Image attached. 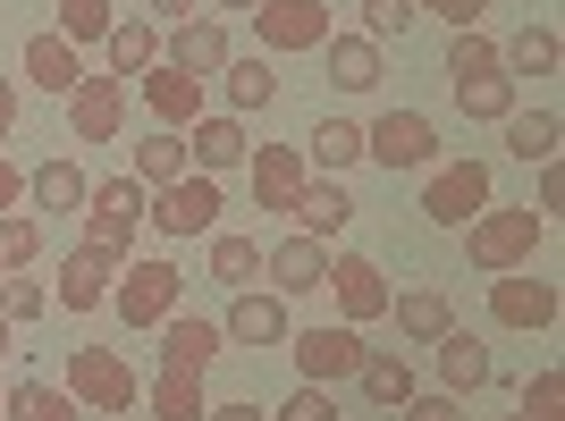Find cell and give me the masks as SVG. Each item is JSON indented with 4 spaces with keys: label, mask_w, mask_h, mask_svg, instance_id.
Listing matches in <instances>:
<instances>
[{
    "label": "cell",
    "mask_w": 565,
    "mask_h": 421,
    "mask_svg": "<svg viewBox=\"0 0 565 421\" xmlns=\"http://www.w3.org/2000/svg\"><path fill=\"white\" fill-rule=\"evenodd\" d=\"M548 236V219L532 203H490L481 219H465V261L481 270V279H498V270H532V245Z\"/></svg>",
    "instance_id": "obj_1"
},
{
    "label": "cell",
    "mask_w": 565,
    "mask_h": 421,
    "mask_svg": "<svg viewBox=\"0 0 565 421\" xmlns=\"http://www.w3.org/2000/svg\"><path fill=\"white\" fill-rule=\"evenodd\" d=\"M60 388H68L85 413H136L143 404V379H136V363H127L118 346H76Z\"/></svg>",
    "instance_id": "obj_2"
},
{
    "label": "cell",
    "mask_w": 565,
    "mask_h": 421,
    "mask_svg": "<svg viewBox=\"0 0 565 421\" xmlns=\"http://www.w3.org/2000/svg\"><path fill=\"white\" fill-rule=\"evenodd\" d=\"M186 295V270L178 261H118V287H110V312L127 328H161Z\"/></svg>",
    "instance_id": "obj_3"
},
{
    "label": "cell",
    "mask_w": 565,
    "mask_h": 421,
    "mask_svg": "<svg viewBox=\"0 0 565 421\" xmlns=\"http://www.w3.org/2000/svg\"><path fill=\"white\" fill-rule=\"evenodd\" d=\"M245 18H254L262 60H287V51H321V43L338 34V25H330V0H254Z\"/></svg>",
    "instance_id": "obj_4"
},
{
    "label": "cell",
    "mask_w": 565,
    "mask_h": 421,
    "mask_svg": "<svg viewBox=\"0 0 565 421\" xmlns=\"http://www.w3.org/2000/svg\"><path fill=\"white\" fill-rule=\"evenodd\" d=\"M220 177H203V169H186V177H169L161 194H152V210H143V228H161V236H178V245H186V236H212L220 228Z\"/></svg>",
    "instance_id": "obj_5"
},
{
    "label": "cell",
    "mask_w": 565,
    "mask_h": 421,
    "mask_svg": "<svg viewBox=\"0 0 565 421\" xmlns=\"http://www.w3.org/2000/svg\"><path fill=\"white\" fill-rule=\"evenodd\" d=\"M143 210H152V194H143L136 177H94V194H85V245H102V253L127 261Z\"/></svg>",
    "instance_id": "obj_6"
},
{
    "label": "cell",
    "mask_w": 565,
    "mask_h": 421,
    "mask_svg": "<svg viewBox=\"0 0 565 421\" xmlns=\"http://www.w3.org/2000/svg\"><path fill=\"white\" fill-rule=\"evenodd\" d=\"M363 161H380L388 177H397V169H430L439 161V127H430L423 110H380L372 127H363Z\"/></svg>",
    "instance_id": "obj_7"
},
{
    "label": "cell",
    "mask_w": 565,
    "mask_h": 421,
    "mask_svg": "<svg viewBox=\"0 0 565 421\" xmlns=\"http://www.w3.org/2000/svg\"><path fill=\"white\" fill-rule=\"evenodd\" d=\"M481 210H490V161L430 169V186H423V219L430 228H465V219H481Z\"/></svg>",
    "instance_id": "obj_8"
},
{
    "label": "cell",
    "mask_w": 565,
    "mask_h": 421,
    "mask_svg": "<svg viewBox=\"0 0 565 421\" xmlns=\"http://www.w3.org/2000/svg\"><path fill=\"white\" fill-rule=\"evenodd\" d=\"M118 127H127V76L110 68H85L76 76V94H68V136L76 143H118Z\"/></svg>",
    "instance_id": "obj_9"
},
{
    "label": "cell",
    "mask_w": 565,
    "mask_h": 421,
    "mask_svg": "<svg viewBox=\"0 0 565 421\" xmlns=\"http://www.w3.org/2000/svg\"><path fill=\"white\" fill-rule=\"evenodd\" d=\"M287 354H296V371L312 379V388H330V379H354V363H363V328L347 321H321V328H287Z\"/></svg>",
    "instance_id": "obj_10"
},
{
    "label": "cell",
    "mask_w": 565,
    "mask_h": 421,
    "mask_svg": "<svg viewBox=\"0 0 565 421\" xmlns=\"http://www.w3.org/2000/svg\"><path fill=\"white\" fill-rule=\"evenodd\" d=\"M557 279H532V270H498L490 279V321L498 328H557Z\"/></svg>",
    "instance_id": "obj_11"
},
{
    "label": "cell",
    "mask_w": 565,
    "mask_h": 421,
    "mask_svg": "<svg viewBox=\"0 0 565 421\" xmlns=\"http://www.w3.org/2000/svg\"><path fill=\"white\" fill-rule=\"evenodd\" d=\"M338 295V312H347V328H363V321H388V295H397V287L380 279V261L372 253H338L330 261V279H321Z\"/></svg>",
    "instance_id": "obj_12"
},
{
    "label": "cell",
    "mask_w": 565,
    "mask_h": 421,
    "mask_svg": "<svg viewBox=\"0 0 565 421\" xmlns=\"http://www.w3.org/2000/svg\"><path fill=\"white\" fill-rule=\"evenodd\" d=\"M245 169H254V210H296V194H305V143H254V152H245Z\"/></svg>",
    "instance_id": "obj_13"
},
{
    "label": "cell",
    "mask_w": 565,
    "mask_h": 421,
    "mask_svg": "<svg viewBox=\"0 0 565 421\" xmlns=\"http://www.w3.org/2000/svg\"><path fill=\"white\" fill-rule=\"evenodd\" d=\"M287 328H296L287 295H270V287H236V304H228V321H220V337H236V346H287Z\"/></svg>",
    "instance_id": "obj_14"
},
{
    "label": "cell",
    "mask_w": 565,
    "mask_h": 421,
    "mask_svg": "<svg viewBox=\"0 0 565 421\" xmlns=\"http://www.w3.org/2000/svg\"><path fill=\"white\" fill-rule=\"evenodd\" d=\"M161 60L212 85V76L228 68L236 51H228V25H220V18H186V25H169V34H161Z\"/></svg>",
    "instance_id": "obj_15"
},
{
    "label": "cell",
    "mask_w": 565,
    "mask_h": 421,
    "mask_svg": "<svg viewBox=\"0 0 565 421\" xmlns=\"http://www.w3.org/2000/svg\"><path fill=\"white\" fill-rule=\"evenodd\" d=\"M136 94H143V110L161 118L169 136H178V127H194V118H203V76L169 68V60H152V68L136 76Z\"/></svg>",
    "instance_id": "obj_16"
},
{
    "label": "cell",
    "mask_w": 565,
    "mask_h": 421,
    "mask_svg": "<svg viewBox=\"0 0 565 421\" xmlns=\"http://www.w3.org/2000/svg\"><path fill=\"white\" fill-rule=\"evenodd\" d=\"M262 279H270V295H312V287L330 279V245H312V236H279L270 253H262Z\"/></svg>",
    "instance_id": "obj_17"
},
{
    "label": "cell",
    "mask_w": 565,
    "mask_h": 421,
    "mask_svg": "<svg viewBox=\"0 0 565 421\" xmlns=\"http://www.w3.org/2000/svg\"><path fill=\"white\" fill-rule=\"evenodd\" d=\"M110 287H118V253H102V245H76L60 261V312H102Z\"/></svg>",
    "instance_id": "obj_18"
},
{
    "label": "cell",
    "mask_w": 565,
    "mask_h": 421,
    "mask_svg": "<svg viewBox=\"0 0 565 421\" xmlns=\"http://www.w3.org/2000/svg\"><path fill=\"white\" fill-rule=\"evenodd\" d=\"M296 236H312V245H330V236L354 228V194L338 186V177H305V194H296Z\"/></svg>",
    "instance_id": "obj_19"
},
{
    "label": "cell",
    "mask_w": 565,
    "mask_h": 421,
    "mask_svg": "<svg viewBox=\"0 0 565 421\" xmlns=\"http://www.w3.org/2000/svg\"><path fill=\"white\" fill-rule=\"evenodd\" d=\"M18 68H25V85H43V94L68 101V94H76V76H85V51H76L68 34H25Z\"/></svg>",
    "instance_id": "obj_20"
},
{
    "label": "cell",
    "mask_w": 565,
    "mask_h": 421,
    "mask_svg": "<svg viewBox=\"0 0 565 421\" xmlns=\"http://www.w3.org/2000/svg\"><path fill=\"white\" fill-rule=\"evenodd\" d=\"M430 346H439V388H448V397H472V388H490V346H481L465 321L439 328Z\"/></svg>",
    "instance_id": "obj_21"
},
{
    "label": "cell",
    "mask_w": 565,
    "mask_h": 421,
    "mask_svg": "<svg viewBox=\"0 0 565 421\" xmlns=\"http://www.w3.org/2000/svg\"><path fill=\"white\" fill-rule=\"evenodd\" d=\"M220 321H186V312H169L161 321V371H212L220 363Z\"/></svg>",
    "instance_id": "obj_22"
},
{
    "label": "cell",
    "mask_w": 565,
    "mask_h": 421,
    "mask_svg": "<svg viewBox=\"0 0 565 421\" xmlns=\"http://www.w3.org/2000/svg\"><path fill=\"white\" fill-rule=\"evenodd\" d=\"M254 152V136H245V118L220 110V118H194V143H186V161L203 169V177H220V169H236Z\"/></svg>",
    "instance_id": "obj_23"
},
{
    "label": "cell",
    "mask_w": 565,
    "mask_h": 421,
    "mask_svg": "<svg viewBox=\"0 0 565 421\" xmlns=\"http://www.w3.org/2000/svg\"><path fill=\"white\" fill-rule=\"evenodd\" d=\"M354 379H363V397H372V404H388V413H397V404L414 397V388H423V379H414V363H405V354H388V346H363Z\"/></svg>",
    "instance_id": "obj_24"
},
{
    "label": "cell",
    "mask_w": 565,
    "mask_h": 421,
    "mask_svg": "<svg viewBox=\"0 0 565 421\" xmlns=\"http://www.w3.org/2000/svg\"><path fill=\"white\" fill-rule=\"evenodd\" d=\"M557 68H565L557 25H523L515 43H498V76H557Z\"/></svg>",
    "instance_id": "obj_25"
},
{
    "label": "cell",
    "mask_w": 565,
    "mask_h": 421,
    "mask_svg": "<svg viewBox=\"0 0 565 421\" xmlns=\"http://www.w3.org/2000/svg\"><path fill=\"white\" fill-rule=\"evenodd\" d=\"M25 194H34V210H85L94 177H85L76 161H60V152H51L43 169H25Z\"/></svg>",
    "instance_id": "obj_26"
},
{
    "label": "cell",
    "mask_w": 565,
    "mask_h": 421,
    "mask_svg": "<svg viewBox=\"0 0 565 421\" xmlns=\"http://www.w3.org/2000/svg\"><path fill=\"white\" fill-rule=\"evenodd\" d=\"M498 127H507V152H515V161H557V143H565L557 110H507Z\"/></svg>",
    "instance_id": "obj_27"
},
{
    "label": "cell",
    "mask_w": 565,
    "mask_h": 421,
    "mask_svg": "<svg viewBox=\"0 0 565 421\" xmlns=\"http://www.w3.org/2000/svg\"><path fill=\"white\" fill-rule=\"evenodd\" d=\"M220 85H228V110L236 118H254V110H270V101H279V68H270V60H228V68H220Z\"/></svg>",
    "instance_id": "obj_28"
},
{
    "label": "cell",
    "mask_w": 565,
    "mask_h": 421,
    "mask_svg": "<svg viewBox=\"0 0 565 421\" xmlns=\"http://www.w3.org/2000/svg\"><path fill=\"white\" fill-rule=\"evenodd\" d=\"M388 312H397V328L414 337V346H430L439 328H456V304L439 295V287H405V295H388Z\"/></svg>",
    "instance_id": "obj_29"
},
{
    "label": "cell",
    "mask_w": 565,
    "mask_h": 421,
    "mask_svg": "<svg viewBox=\"0 0 565 421\" xmlns=\"http://www.w3.org/2000/svg\"><path fill=\"white\" fill-rule=\"evenodd\" d=\"M330 85L338 94H372L380 85V43H363V34H330Z\"/></svg>",
    "instance_id": "obj_30"
},
{
    "label": "cell",
    "mask_w": 565,
    "mask_h": 421,
    "mask_svg": "<svg viewBox=\"0 0 565 421\" xmlns=\"http://www.w3.org/2000/svg\"><path fill=\"white\" fill-rule=\"evenodd\" d=\"M143 404H152V421H203V413H212L203 371H161L152 388H143Z\"/></svg>",
    "instance_id": "obj_31"
},
{
    "label": "cell",
    "mask_w": 565,
    "mask_h": 421,
    "mask_svg": "<svg viewBox=\"0 0 565 421\" xmlns=\"http://www.w3.org/2000/svg\"><path fill=\"white\" fill-rule=\"evenodd\" d=\"M143 194H161L169 177H186V136H169V127H152V136L136 143V169H127Z\"/></svg>",
    "instance_id": "obj_32"
},
{
    "label": "cell",
    "mask_w": 565,
    "mask_h": 421,
    "mask_svg": "<svg viewBox=\"0 0 565 421\" xmlns=\"http://www.w3.org/2000/svg\"><path fill=\"white\" fill-rule=\"evenodd\" d=\"M102 51H110V76H143L152 60H161V25L152 18H118Z\"/></svg>",
    "instance_id": "obj_33"
},
{
    "label": "cell",
    "mask_w": 565,
    "mask_h": 421,
    "mask_svg": "<svg viewBox=\"0 0 565 421\" xmlns=\"http://www.w3.org/2000/svg\"><path fill=\"white\" fill-rule=\"evenodd\" d=\"M363 161V127H354V118H321V127H312L305 136V169H354Z\"/></svg>",
    "instance_id": "obj_34"
},
{
    "label": "cell",
    "mask_w": 565,
    "mask_h": 421,
    "mask_svg": "<svg viewBox=\"0 0 565 421\" xmlns=\"http://www.w3.org/2000/svg\"><path fill=\"white\" fill-rule=\"evenodd\" d=\"M0 421H85V404H76L68 388H51V379H18Z\"/></svg>",
    "instance_id": "obj_35"
},
{
    "label": "cell",
    "mask_w": 565,
    "mask_h": 421,
    "mask_svg": "<svg viewBox=\"0 0 565 421\" xmlns=\"http://www.w3.org/2000/svg\"><path fill=\"white\" fill-rule=\"evenodd\" d=\"M212 279L220 287H262V236L212 228Z\"/></svg>",
    "instance_id": "obj_36"
},
{
    "label": "cell",
    "mask_w": 565,
    "mask_h": 421,
    "mask_svg": "<svg viewBox=\"0 0 565 421\" xmlns=\"http://www.w3.org/2000/svg\"><path fill=\"white\" fill-rule=\"evenodd\" d=\"M472 76H498V43L481 34V25H456V43H448V85H472Z\"/></svg>",
    "instance_id": "obj_37"
},
{
    "label": "cell",
    "mask_w": 565,
    "mask_h": 421,
    "mask_svg": "<svg viewBox=\"0 0 565 421\" xmlns=\"http://www.w3.org/2000/svg\"><path fill=\"white\" fill-rule=\"evenodd\" d=\"M110 25H118L110 0H60V25H51V34H68V43L85 51V43H110Z\"/></svg>",
    "instance_id": "obj_38"
},
{
    "label": "cell",
    "mask_w": 565,
    "mask_h": 421,
    "mask_svg": "<svg viewBox=\"0 0 565 421\" xmlns=\"http://www.w3.org/2000/svg\"><path fill=\"white\" fill-rule=\"evenodd\" d=\"M456 110H465V118H490V127H498V118L515 110V76H472V85H456Z\"/></svg>",
    "instance_id": "obj_39"
},
{
    "label": "cell",
    "mask_w": 565,
    "mask_h": 421,
    "mask_svg": "<svg viewBox=\"0 0 565 421\" xmlns=\"http://www.w3.org/2000/svg\"><path fill=\"white\" fill-rule=\"evenodd\" d=\"M34 253H43V219L0 210V270H34Z\"/></svg>",
    "instance_id": "obj_40"
},
{
    "label": "cell",
    "mask_w": 565,
    "mask_h": 421,
    "mask_svg": "<svg viewBox=\"0 0 565 421\" xmlns=\"http://www.w3.org/2000/svg\"><path fill=\"white\" fill-rule=\"evenodd\" d=\"M523 421H565V371L557 363L523 379Z\"/></svg>",
    "instance_id": "obj_41"
},
{
    "label": "cell",
    "mask_w": 565,
    "mask_h": 421,
    "mask_svg": "<svg viewBox=\"0 0 565 421\" xmlns=\"http://www.w3.org/2000/svg\"><path fill=\"white\" fill-rule=\"evenodd\" d=\"M43 312H51V287L43 279H18V270L0 279V321H43Z\"/></svg>",
    "instance_id": "obj_42"
},
{
    "label": "cell",
    "mask_w": 565,
    "mask_h": 421,
    "mask_svg": "<svg viewBox=\"0 0 565 421\" xmlns=\"http://www.w3.org/2000/svg\"><path fill=\"white\" fill-rule=\"evenodd\" d=\"M354 9H363V43H388V34H405V25L423 18L414 0H354Z\"/></svg>",
    "instance_id": "obj_43"
},
{
    "label": "cell",
    "mask_w": 565,
    "mask_h": 421,
    "mask_svg": "<svg viewBox=\"0 0 565 421\" xmlns=\"http://www.w3.org/2000/svg\"><path fill=\"white\" fill-rule=\"evenodd\" d=\"M397 413L405 421H465V397H448V388H414Z\"/></svg>",
    "instance_id": "obj_44"
},
{
    "label": "cell",
    "mask_w": 565,
    "mask_h": 421,
    "mask_svg": "<svg viewBox=\"0 0 565 421\" xmlns=\"http://www.w3.org/2000/svg\"><path fill=\"white\" fill-rule=\"evenodd\" d=\"M270 421H338V413H330V397H321V388L305 379V388H296V397H287V404H279Z\"/></svg>",
    "instance_id": "obj_45"
},
{
    "label": "cell",
    "mask_w": 565,
    "mask_h": 421,
    "mask_svg": "<svg viewBox=\"0 0 565 421\" xmlns=\"http://www.w3.org/2000/svg\"><path fill=\"white\" fill-rule=\"evenodd\" d=\"M414 9H430V18H448V25H481L490 18V0H414Z\"/></svg>",
    "instance_id": "obj_46"
},
{
    "label": "cell",
    "mask_w": 565,
    "mask_h": 421,
    "mask_svg": "<svg viewBox=\"0 0 565 421\" xmlns=\"http://www.w3.org/2000/svg\"><path fill=\"white\" fill-rule=\"evenodd\" d=\"M532 210H541V219H548V210H565V169L557 161H541V203H532Z\"/></svg>",
    "instance_id": "obj_47"
},
{
    "label": "cell",
    "mask_w": 565,
    "mask_h": 421,
    "mask_svg": "<svg viewBox=\"0 0 565 421\" xmlns=\"http://www.w3.org/2000/svg\"><path fill=\"white\" fill-rule=\"evenodd\" d=\"M18 203H25V169L0 152V210H18Z\"/></svg>",
    "instance_id": "obj_48"
},
{
    "label": "cell",
    "mask_w": 565,
    "mask_h": 421,
    "mask_svg": "<svg viewBox=\"0 0 565 421\" xmlns=\"http://www.w3.org/2000/svg\"><path fill=\"white\" fill-rule=\"evenodd\" d=\"M9 127H18V76H0V143H9Z\"/></svg>",
    "instance_id": "obj_49"
},
{
    "label": "cell",
    "mask_w": 565,
    "mask_h": 421,
    "mask_svg": "<svg viewBox=\"0 0 565 421\" xmlns=\"http://www.w3.org/2000/svg\"><path fill=\"white\" fill-rule=\"evenodd\" d=\"M203 421H270V413H262V404H212Z\"/></svg>",
    "instance_id": "obj_50"
},
{
    "label": "cell",
    "mask_w": 565,
    "mask_h": 421,
    "mask_svg": "<svg viewBox=\"0 0 565 421\" xmlns=\"http://www.w3.org/2000/svg\"><path fill=\"white\" fill-rule=\"evenodd\" d=\"M161 18H169V25H186V18H194V0H152V25H161Z\"/></svg>",
    "instance_id": "obj_51"
},
{
    "label": "cell",
    "mask_w": 565,
    "mask_h": 421,
    "mask_svg": "<svg viewBox=\"0 0 565 421\" xmlns=\"http://www.w3.org/2000/svg\"><path fill=\"white\" fill-rule=\"evenodd\" d=\"M9 346H18V321H0V354H9Z\"/></svg>",
    "instance_id": "obj_52"
},
{
    "label": "cell",
    "mask_w": 565,
    "mask_h": 421,
    "mask_svg": "<svg viewBox=\"0 0 565 421\" xmlns=\"http://www.w3.org/2000/svg\"><path fill=\"white\" fill-rule=\"evenodd\" d=\"M212 9H254V0H212Z\"/></svg>",
    "instance_id": "obj_53"
},
{
    "label": "cell",
    "mask_w": 565,
    "mask_h": 421,
    "mask_svg": "<svg viewBox=\"0 0 565 421\" xmlns=\"http://www.w3.org/2000/svg\"><path fill=\"white\" fill-rule=\"evenodd\" d=\"M0 413H9V388H0Z\"/></svg>",
    "instance_id": "obj_54"
},
{
    "label": "cell",
    "mask_w": 565,
    "mask_h": 421,
    "mask_svg": "<svg viewBox=\"0 0 565 421\" xmlns=\"http://www.w3.org/2000/svg\"><path fill=\"white\" fill-rule=\"evenodd\" d=\"M498 421H523V413H498Z\"/></svg>",
    "instance_id": "obj_55"
},
{
    "label": "cell",
    "mask_w": 565,
    "mask_h": 421,
    "mask_svg": "<svg viewBox=\"0 0 565 421\" xmlns=\"http://www.w3.org/2000/svg\"><path fill=\"white\" fill-rule=\"evenodd\" d=\"M0 279H9V270H0Z\"/></svg>",
    "instance_id": "obj_56"
}]
</instances>
